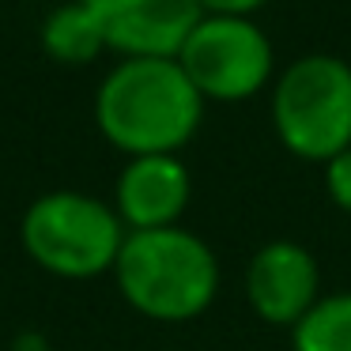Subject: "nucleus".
<instances>
[{"mask_svg": "<svg viewBox=\"0 0 351 351\" xmlns=\"http://www.w3.org/2000/svg\"><path fill=\"white\" fill-rule=\"evenodd\" d=\"M204 99L178 57H121L95 95L99 132L136 155H178L200 129Z\"/></svg>", "mask_w": 351, "mask_h": 351, "instance_id": "f257e3e1", "label": "nucleus"}, {"mask_svg": "<svg viewBox=\"0 0 351 351\" xmlns=\"http://www.w3.org/2000/svg\"><path fill=\"white\" fill-rule=\"evenodd\" d=\"M114 280L140 317L182 325L215 302L219 261L212 245L182 223L162 230H129L117 253Z\"/></svg>", "mask_w": 351, "mask_h": 351, "instance_id": "f03ea898", "label": "nucleus"}, {"mask_svg": "<svg viewBox=\"0 0 351 351\" xmlns=\"http://www.w3.org/2000/svg\"><path fill=\"white\" fill-rule=\"evenodd\" d=\"M125 234L129 230L114 204L80 189L42 193L19 219L23 253L57 280H95L114 272Z\"/></svg>", "mask_w": 351, "mask_h": 351, "instance_id": "7ed1b4c3", "label": "nucleus"}, {"mask_svg": "<svg viewBox=\"0 0 351 351\" xmlns=\"http://www.w3.org/2000/svg\"><path fill=\"white\" fill-rule=\"evenodd\" d=\"M280 144L306 162H328L351 147V64L332 53H306L287 64L272 91Z\"/></svg>", "mask_w": 351, "mask_h": 351, "instance_id": "20e7f679", "label": "nucleus"}, {"mask_svg": "<svg viewBox=\"0 0 351 351\" xmlns=\"http://www.w3.org/2000/svg\"><path fill=\"white\" fill-rule=\"evenodd\" d=\"M178 64L204 102H242L272 80V42L250 16H204Z\"/></svg>", "mask_w": 351, "mask_h": 351, "instance_id": "39448f33", "label": "nucleus"}, {"mask_svg": "<svg viewBox=\"0 0 351 351\" xmlns=\"http://www.w3.org/2000/svg\"><path fill=\"white\" fill-rule=\"evenodd\" d=\"M99 19L106 49L125 57H178L204 19L197 0H84Z\"/></svg>", "mask_w": 351, "mask_h": 351, "instance_id": "423d86ee", "label": "nucleus"}, {"mask_svg": "<svg viewBox=\"0 0 351 351\" xmlns=\"http://www.w3.org/2000/svg\"><path fill=\"white\" fill-rule=\"evenodd\" d=\"M245 298L261 321L295 328L321 298L317 257L287 238L261 245L245 268Z\"/></svg>", "mask_w": 351, "mask_h": 351, "instance_id": "0eeeda50", "label": "nucleus"}, {"mask_svg": "<svg viewBox=\"0 0 351 351\" xmlns=\"http://www.w3.org/2000/svg\"><path fill=\"white\" fill-rule=\"evenodd\" d=\"M193 197V178L178 155H136L114 185V212L125 230L178 227Z\"/></svg>", "mask_w": 351, "mask_h": 351, "instance_id": "6e6552de", "label": "nucleus"}, {"mask_svg": "<svg viewBox=\"0 0 351 351\" xmlns=\"http://www.w3.org/2000/svg\"><path fill=\"white\" fill-rule=\"evenodd\" d=\"M42 46L61 64H87L106 49V38H102L99 19L87 12L84 0H72V4H61V8H53L46 16Z\"/></svg>", "mask_w": 351, "mask_h": 351, "instance_id": "1a4fd4ad", "label": "nucleus"}, {"mask_svg": "<svg viewBox=\"0 0 351 351\" xmlns=\"http://www.w3.org/2000/svg\"><path fill=\"white\" fill-rule=\"evenodd\" d=\"M295 351H351V291L321 295L313 310L291 328Z\"/></svg>", "mask_w": 351, "mask_h": 351, "instance_id": "9d476101", "label": "nucleus"}, {"mask_svg": "<svg viewBox=\"0 0 351 351\" xmlns=\"http://www.w3.org/2000/svg\"><path fill=\"white\" fill-rule=\"evenodd\" d=\"M325 189L340 212L351 215V147L325 162Z\"/></svg>", "mask_w": 351, "mask_h": 351, "instance_id": "9b49d317", "label": "nucleus"}, {"mask_svg": "<svg viewBox=\"0 0 351 351\" xmlns=\"http://www.w3.org/2000/svg\"><path fill=\"white\" fill-rule=\"evenodd\" d=\"M197 4L204 8V16H253L268 0H197Z\"/></svg>", "mask_w": 351, "mask_h": 351, "instance_id": "f8f14e48", "label": "nucleus"}, {"mask_svg": "<svg viewBox=\"0 0 351 351\" xmlns=\"http://www.w3.org/2000/svg\"><path fill=\"white\" fill-rule=\"evenodd\" d=\"M34 351H53V348H34Z\"/></svg>", "mask_w": 351, "mask_h": 351, "instance_id": "ddd939ff", "label": "nucleus"}]
</instances>
